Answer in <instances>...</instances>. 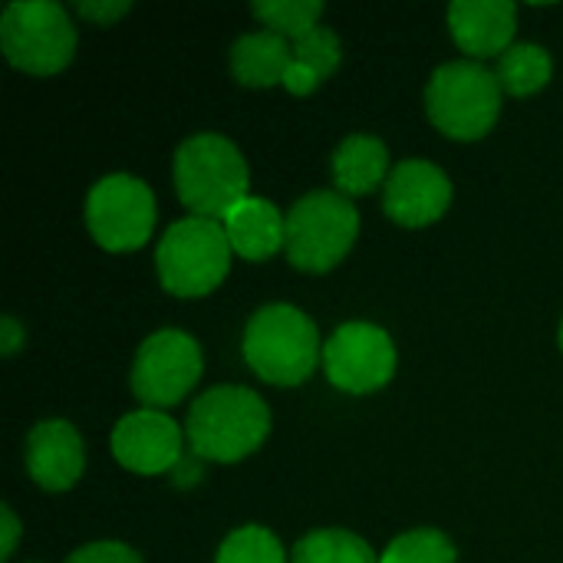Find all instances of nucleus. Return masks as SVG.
Returning a JSON list of instances; mask_svg holds the SVG:
<instances>
[{"label": "nucleus", "instance_id": "obj_1", "mask_svg": "<svg viewBox=\"0 0 563 563\" xmlns=\"http://www.w3.org/2000/svg\"><path fill=\"white\" fill-rule=\"evenodd\" d=\"M251 172L241 148L218 135L198 132L175 152V191L195 218L224 221L247 195Z\"/></svg>", "mask_w": 563, "mask_h": 563}, {"label": "nucleus", "instance_id": "obj_2", "mask_svg": "<svg viewBox=\"0 0 563 563\" xmlns=\"http://www.w3.org/2000/svg\"><path fill=\"white\" fill-rule=\"evenodd\" d=\"M185 432L198 459L241 462L267 439L271 409L247 386H214L191 402Z\"/></svg>", "mask_w": 563, "mask_h": 563}, {"label": "nucleus", "instance_id": "obj_3", "mask_svg": "<svg viewBox=\"0 0 563 563\" xmlns=\"http://www.w3.org/2000/svg\"><path fill=\"white\" fill-rule=\"evenodd\" d=\"M323 356L317 323L290 303L261 307L244 327V360L271 386H300Z\"/></svg>", "mask_w": 563, "mask_h": 563}, {"label": "nucleus", "instance_id": "obj_4", "mask_svg": "<svg viewBox=\"0 0 563 563\" xmlns=\"http://www.w3.org/2000/svg\"><path fill=\"white\" fill-rule=\"evenodd\" d=\"M231 254L234 251L221 221L188 214L175 221L158 241V280L175 297H205L228 277Z\"/></svg>", "mask_w": 563, "mask_h": 563}, {"label": "nucleus", "instance_id": "obj_5", "mask_svg": "<svg viewBox=\"0 0 563 563\" xmlns=\"http://www.w3.org/2000/svg\"><path fill=\"white\" fill-rule=\"evenodd\" d=\"M426 109L439 132L459 142H472L492 132L501 112L498 73L475 59H455L432 73L426 86Z\"/></svg>", "mask_w": 563, "mask_h": 563}, {"label": "nucleus", "instance_id": "obj_6", "mask_svg": "<svg viewBox=\"0 0 563 563\" xmlns=\"http://www.w3.org/2000/svg\"><path fill=\"white\" fill-rule=\"evenodd\" d=\"M360 234V214L340 191H310L287 214V257L297 271L336 267Z\"/></svg>", "mask_w": 563, "mask_h": 563}, {"label": "nucleus", "instance_id": "obj_7", "mask_svg": "<svg viewBox=\"0 0 563 563\" xmlns=\"http://www.w3.org/2000/svg\"><path fill=\"white\" fill-rule=\"evenodd\" d=\"M0 43L10 66L30 76H53L66 69L76 53V26L59 3H10L0 16Z\"/></svg>", "mask_w": 563, "mask_h": 563}, {"label": "nucleus", "instance_id": "obj_8", "mask_svg": "<svg viewBox=\"0 0 563 563\" xmlns=\"http://www.w3.org/2000/svg\"><path fill=\"white\" fill-rule=\"evenodd\" d=\"M86 224L96 244L112 254L142 247L155 228L152 188L135 175L99 178L86 198Z\"/></svg>", "mask_w": 563, "mask_h": 563}, {"label": "nucleus", "instance_id": "obj_9", "mask_svg": "<svg viewBox=\"0 0 563 563\" xmlns=\"http://www.w3.org/2000/svg\"><path fill=\"white\" fill-rule=\"evenodd\" d=\"M129 379L139 402L162 412L181 402L201 379V350L181 330H158L139 346Z\"/></svg>", "mask_w": 563, "mask_h": 563}, {"label": "nucleus", "instance_id": "obj_10", "mask_svg": "<svg viewBox=\"0 0 563 563\" xmlns=\"http://www.w3.org/2000/svg\"><path fill=\"white\" fill-rule=\"evenodd\" d=\"M323 369L336 389L350 396H366L393 379L396 346L383 327L353 320L333 330V336L323 343Z\"/></svg>", "mask_w": 563, "mask_h": 563}, {"label": "nucleus", "instance_id": "obj_11", "mask_svg": "<svg viewBox=\"0 0 563 563\" xmlns=\"http://www.w3.org/2000/svg\"><path fill=\"white\" fill-rule=\"evenodd\" d=\"M181 429L158 409H139L115 422L112 455L135 475H165L181 465Z\"/></svg>", "mask_w": 563, "mask_h": 563}, {"label": "nucleus", "instance_id": "obj_12", "mask_svg": "<svg viewBox=\"0 0 563 563\" xmlns=\"http://www.w3.org/2000/svg\"><path fill=\"white\" fill-rule=\"evenodd\" d=\"M449 205H452V181L439 165L426 158H406L386 178L383 208L402 228H426L439 221L449 211Z\"/></svg>", "mask_w": 563, "mask_h": 563}, {"label": "nucleus", "instance_id": "obj_13", "mask_svg": "<svg viewBox=\"0 0 563 563\" xmlns=\"http://www.w3.org/2000/svg\"><path fill=\"white\" fill-rule=\"evenodd\" d=\"M86 468V449L73 422L43 419L26 435V472L43 492H69Z\"/></svg>", "mask_w": 563, "mask_h": 563}, {"label": "nucleus", "instance_id": "obj_14", "mask_svg": "<svg viewBox=\"0 0 563 563\" xmlns=\"http://www.w3.org/2000/svg\"><path fill=\"white\" fill-rule=\"evenodd\" d=\"M518 7L511 0H455L449 7V30L472 59L501 56L511 49Z\"/></svg>", "mask_w": 563, "mask_h": 563}, {"label": "nucleus", "instance_id": "obj_15", "mask_svg": "<svg viewBox=\"0 0 563 563\" xmlns=\"http://www.w3.org/2000/svg\"><path fill=\"white\" fill-rule=\"evenodd\" d=\"M221 224L231 251L244 261H267L287 247V214L267 198H244Z\"/></svg>", "mask_w": 563, "mask_h": 563}, {"label": "nucleus", "instance_id": "obj_16", "mask_svg": "<svg viewBox=\"0 0 563 563\" xmlns=\"http://www.w3.org/2000/svg\"><path fill=\"white\" fill-rule=\"evenodd\" d=\"M290 59H294L290 40L271 30L244 33L231 46V73L241 86H251V89H267L277 82L284 86Z\"/></svg>", "mask_w": 563, "mask_h": 563}, {"label": "nucleus", "instance_id": "obj_17", "mask_svg": "<svg viewBox=\"0 0 563 563\" xmlns=\"http://www.w3.org/2000/svg\"><path fill=\"white\" fill-rule=\"evenodd\" d=\"M389 178V152L376 135H350L333 152V181L340 195H369Z\"/></svg>", "mask_w": 563, "mask_h": 563}, {"label": "nucleus", "instance_id": "obj_18", "mask_svg": "<svg viewBox=\"0 0 563 563\" xmlns=\"http://www.w3.org/2000/svg\"><path fill=\"white\" fill-rule=\"evenodd\" d=\"M340 56H343V49H340L336 33L327 26H317L313 33H307L303 40L294 43V59L284 76V89L294 96L313 92L340 66Z\"/></svg>", "mask_w": 563, "mask_h": 563}, {"label": "nucleus", "instance_id": "obj_19", "mask_svg": "<svg viewBox=\"0 0 563 563\" xmlns=\"http://www.w3.org/2000/svg\"><path fill=\"white\" fill-rule=\"evenodd\" d=\"M551 53L538 43H515L498 59V82L511 96H531L548 86L551 79Z\"/></svg>", "mask_w": 563, "mask_h": 563}, {"label": "nucleus", "instance_id": "obj_20", "mask_svg": "<svg viewBox=\"0 0 563 563\" xmlns=\"http://www.w3.org/2000/svg\"><path fill=\"white\" fill-rule=\"evenodd\" d=\"M290 563H379V558L363 538L340 531V528H327V531L307 534L294 548Z\"/></svg>", "mask_w": 563, "mask_h": 563}, {"label": "nucleus", "instance_id": "obj_21", "mask_svg": "<svg viewBox=\"0 0 563 563\" xmlns=\"http://www.w3.org/2000/svg\"><path fill=\"white\" fill-rule=\"evenodd\" d=\"M320 13H323L320 0H261V3H254V16L271 33H280L294 43L317 30Z\"/></svg>", "mask_w": 563, "mask_h": 563}, {"label": "nucleus", "instance_id": "obj_22", "mask_svg": "<svg viewBox=\"0 0 563 563\" xmlns=\"http://www.w3.org/2000/svg\"><path fill=\"white\" fill-rule=\"evenodd\" d=\"M379 563H455V544L435 528H416L399 534L379 554Z\"/></svg>", "mask_w": 563, "mask_h": 563}, {"label": "nucleus", "instance_id": "obj_23", "mask_svg": "<svg viewBox=\"0 0 563 563\" xmlns=\"http://www.w3.org/2000/svg\"><path fill=\"white\" fill-rule=\"evenodd\" d=\"M214 563H287V554L267 528L247 525L224 538Z\"/></svg>", "mask_w": 563, "mask_h": 563}, {"label": "nucleus", "instance_id": "obj_24", "mask_svg": "<svg viewBox=\"0 0 563 563\" xmlns=\"http://www.w3.org/2000/svg\"><path fill=\"white\" fill-rule=\"evenodd\" d=\"M66 563H142V558L119 541H96V544L73 551Z\"/></svg>", "mask_w": 563, "mask_h": 563}, {"label": "nucleus", "instance_id": "obj_25", "mask_svg": "<svg viewBox=\"0 0 563 563\" xmlns=\"http://www.w3.org/2000/svg\"><path fill=\"white\" fill-rule=\"evenodd\" d=\"M76 10H79V16H86V20H92V23H99V26H109V23H115L122 13H129V3H125V0H82V3H76Z\"/></svg>", "mask_w": 563, "mask_h": 563}, {"label": "nucleus", "instance_id": "obj_26", "mask_svg": "<svg viewBox=\"0 0 563 563\" xmlns=\"http://www.w3.org/2000/svg\"><path fill=\"white\" fill-rule=\"evenodd\" d=\"M26 340V333L20 330V323L13 317H3V336H0V353L3 356H13L20 350V343Z\"/></svg>", "mask_w": 563, "mask_h": 563}, {"label": "nucleus", "instance_id": "obj_27", "mask_svg": "<svg viewBox=\"0 0 563 563\" xmlns=\"http://www.w3.org/2000/svg\"><path fill=\"white\" fill-rule=\"evenodd\" d=\"M16 538H20V521H16V515L10 508H3V548H0V561H10L13 558Z\"/></svg>", "mask_w": 563, "mask_h": 563}, {"label": "nucleus", "instance_id": "obj_28", "mask_svg": "<svg viewBox=\"0 0 563 563\" xmlns=\"http://www.w3.org/2000/svg\"><path fill=\"white\" fill-rule=\"evenodd\" d=\"M561 350H563V323H561Z\"/></svg>", "mask_w": 563, "mask_h": 563}]
</instances>
